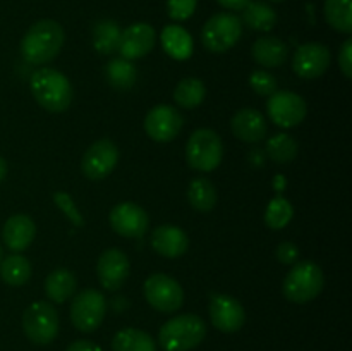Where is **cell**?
Wrapping results in <instances>:
<instances>
[{
    "label": "cell",
    "mask_w": 352,
    "mask_h": 351,
    "mask_svg": "<svg viewBox=\"0 0 352 351\" xmlns=\"http://www.w3.org/2000/svg\"><path fill=\"white\" fill-rule=\"evenodd\" d=\"M34 236H36V224L33 222L31 217L24 215V213L9 217L7 222L3 224V244L14 253L28 250L34 241Z\"/></svg>",
    "instance_id": "cell-18"
},
{
    "label": "cell",
    "mask_w": 352,
    "mask_h": 351,
    "mask_svg": "<svg viewBox=\"0 0 352 351\" xmlns=\"http://www.w3.org/2000/svg\"><path fill=\"white\" fill-rule=\"evenodd\" d=\"M284 186H285V179H284V176L277 174V181H275V189H277V191H280V189L284 188Z\"/></svg>",
    "instance_id": "cell-42"
},
{
    "label": "cell",
    "mask_w": 352,
    "mask_h": 351,
    "mask_svg": "<svg viewBox=\"0 0 352 351\" xmlns=\"http://www.w3.org/2000/svg\"><path fill=\"white\" fill-rule=\"evenodd\" d=\"M250 85L254 93L261 96H270L277 92V79L267 71H253L250 76Z\"/></svg>",
    "instance_id": "cell-35"
},
{
    "label": "cell",
    "mask_w": 352,
    "mask_h": 351,
    "mask_svg": "<svg viewBox=\"0 0 352 351\" xmlns=\"http://www.w3.org/2000/svg\"><path fill=\"white\" fill-rule=\"evenodd\" d=\"M188 200L198 212H210L217 205V189L206 178L192 179L188 189Z\"/></svg>",
    "instance_id": "cell-28"
},
{
    "label": "cell",
    "mask_w": 352,
    "mask_h": 351,
    "mask_svg": "<svg viewBox=\"0 0 352 351\" xmlns=\"http://www.w3.org/2000/svg\"><path fill=\"white\" fill-rule=\"evenodd\" d=\"M155 41H157V31L153 30V26L146 23H136L120 33L117 50L122 58L134 61L150 54L155 47Z\"/></svg>",
    "instance_id": "cell-16"
},
{
    "label": "cell",
    "mask_w": 352,
    "mask_h": 351,
    "mask_svg": "<svg viewBox=\"0 0 352 351\" xmlns=\"http://www.w3.org/2000/svg\"><path fill=\"white\" fill-rule=\"evenodd\" d=\"M131 264L129 258L119 248H109L103 251L96 264L98 281L107 291H117L129 277Z\"/></svg>",
    "instance_id": "cell-15"
},
{
    "label": "cell",
    "mask_w": 352,
    "mask_h": 351,
    "mask_svg": "<svg viewBox=\"0 0 352 351\" xmlns=\"http://www.w3.org/2000/svg\"><path fill=\"white\" fill-rule=\"evenodd\" d=\"M243 34V21L232 12H219L210 17L201 31V41L213 54L229 52Z\"/></svg>",
    "instance_id": "cell-6"
},
{
    "label": "cell",
    "mask_w": 352,
    "mask_h": 351,
    "mask_svg": "<svg viewBox=\"0 0 352 351\" xmlns=\"http://www.w3.org/2000/svg\"><path fill=\"white\" fill-rule=\"evenodd\" d=\"M206 96L205 83L198 78H184L174 89V100L182 109H196Z\"/></svg>",
    "instance_id": "cell-27"
},
{
    "label": "cell",
    "mask_w": 352,
    "mask_h": 351,
    "mask_svg": "<svg viewBox=\"0 0 352 351\" xmlns=\"http://www.w3.org/2000/svg\"><path fill=\"white\" fill-rule=\"evenodd\" d=\"M6 176H7V162H6V158L0 157V182L3 181V178H6Z\"/></svg>",
    "instance_id": "cell-41"
},
{
    "label": "cell",
    "mask_w": 352,
    "mask_h": 351,
    "mask_svg": "<svg viewBox=\"0 0 352 351\" xmlns=\"http://www.w3.org/2000/svg\"><path fill=\"white\" fill-rule=\"evenodd\" d=\"M182 124H184V119L181 112L175 107L165 105V103L153 107L144 117V131L151 140L158 143H167L177 138Z\"/></svg>",
    "instance_id": "cell-12"
},
{
    "label": "cell",
    "mask_w": 352,
    "mask_h": 351,
    "mask_svg": "<svg viewBox=\"0 0 352 351\" xmlns=\"http://www.w3.org/2000/svg\"><path fill=\"white\" fill-rule=\"evenodd\" d=\"M120 28L116 21L103 19L93 30V45L100 54H113L119 47Z\"/></svg>",
    "instance_id": "cell-30"
},
{
    "label": "cell",
    "mask_w": 352,
    "mask_h": 351,
    "mask_svg": "<svg viewBox=\"0 0 352 351\" xmlns=\"http://www.w3.org/2000/svg\"><path fill=\"white\" fill-rule=\"evenodd\" d=\"M23 330L38 346H47L58 334V313L50 301L31 303L23 313Z\"/></svg>",
    "instance_id": "cell-7"
},
{
    "label": "cell",
    "mask_w": 352,
    "mask_h": 351,
    "mask_svg": "<svg viewBox=\"0 0 352 351\" xmlns=\"http://www.w3.org/2000/svg\"><path fill=\"white\" fill-rule=\"evenodd\" d=\"M287 45L277 36L258 38L251 48L254 61L265 67H280L287 58Z\"/></svg>",
    "instance_id": "cell-21"
},
{
    "label": "cell",
    "mask_w": 352,
    "mask_h": 351,
    "mask_svg": "<svg viewBox=\"0 0 352 351\" xmlns=\"http://www.w3.org/2000/svg\"><path fill=\"white\" fill-rule=\"evenodd\" d=\"M241 21L248 28H251V30L265 33V31H270L275 28V24H277V12L267 2L251 0L243 9V19Z\"/></svg>",
    "instance_id": "cell-24"
},
{
    "label": "cell",
    "mask_w": 352,
    "mask_h": 351,
    "mask_svg": "<svg viewBox=\"0 0 352 351\" xmlns=\"http://www.w3.org/2000/svg\"><path fill=\"white\" fill-rule=\"evenodd\" d=\"M0 277L7 286H14V288L26 284L31 277L30 260L17 253L2 258V262H0Z\"/></svg>",
    "instance_id": "cell-26"
},
{
    "label": "cell",
    "mask_w": 352,
    "mask_h": 351,
    "mask_svg": "<svg viewBox=\"0 0 352 351\" xmlns=\"http://www.w3.org/2000/svg\"><path fill=\"white\" fill-rule=\"evenodd\" d=\"M109 220L112 229L124 237H141L150 224L146 210L133 202H122L113 206Z\"/></svg>",
    "instance_id": "cell-13"
},
{
    "label": "cell",
    "mask_w": 352,
    "mask_h": 351,
    "mask_svg": "<svg viewBox=\"0 0 352 351\" xmlns=\"http://www.w3.org/2000/svg\"><path fill=\"white\" fill-rule=\"evenodd\" d=\"M270 2H284V0H270Z\"/></svg>",
    "instance_id": "cell-44"
},
{
    "label": "cell",
    "mask_w": 352,
    "mask_h": 351,
    "mask_svg": "<svg viewBox=\"0 0 352 351\" xmlns=\"http://www.w3.org/2000/svg\"><path fill=\"white\" fill-rule=\"evenodd\" d=\"M162 47L175 61H186L192 55V38L188 31L177 24H168L162 31Z\"/></svg>",
    "instance_id": "cell-22"
},
{
    "label": "cell",
    "mask_w": 352,
    "mask_h": 351,
    "mask_svg": "<svg viewBox=\"0 0 352 351\" xmlns=\"http://www.w3.org/2000/svg\"><path fill=\"white\" fill-rule=\"evenodd\" d=\"M151 246L162 257L179 258L188 251L189 237L181 227L165 224L151 233Z\"/></svg>",
    "instance_id": "cell-19"
},
{
    "label": "cell",
    "mask_w": 352,
    "mask_h": 351,
    "mask_svg": "<svg viewBox=\"0 0 352 351\" xmlns=\"http://www.w3.org/2000/svg\"><path fill=\"white\" fill-rule=\"evenodd\" d=\"M31 93L38 105L48 112H64L72 102V86L67 76L50 67H41L31 76Z\"/></svg>",
    "instance_id": "cell-2"
},
{
    "label": "cell",
    "mask_w": 352,
    "mask_h": 351,
    "mask_svg": "<svg viewBox=\"0 0 352 351\" xmlns=\"http://www.w3.org/2000/svg\"><path fill=\"white\" fill-rule=\"evenodd\" d=\"M65 351H102V348H100L96 343H93V341L79 339V341H74V343H72Z\"/></svg>",
    "instance_id": "cell-39"
},
{
    "label": "cell",
    "mask_w": 352,
    "mask_h": 351,
    "mask_svg": "<svg viewBox=\"0 0 352 351\" xmlns=\"http://www.w3.org/2000/svg\"><path fill=\"white\" fill-rule=\"evenodd\" d=\"M198 0H168L167 10L170 19L186 21L195 14Z\"/></svg>",
    "instance_id": "cell-36"
},
{
    "label": "cell",
    "mask_w": 352,
    "mask_h": 351,
    "mask_svg": "<svg viewBox=\"0 0 352 351\" xmlns=\"http://www.w3.org/2000/svg\"><path fill=\"white\" fill-rule=\"evenodd\" d=\"M292 215H294V209H292L291 202L287 198H284V196H275L267 206L265 224L274 231L284 229L291 222Z\"/></svg>",
    "instance_id": "cell-32"
},
{
    "label": "cell",
    "mask_w": 352,
    "mask_h": 351,
    "mask_svg": "<svg viewBox=\"0 0 352 351\" xmlns=\"http://www.w3.org/2000/svg\"><path fill=\"white\" fill-rule=\"evenodd\" d=\"M3 258V250H2V244H0V262H2Z\"/></svg>",
    "instance_id": "cell-43"
},
{
    "label": "cell",
    "mask_w": 352,
    "mask_h": 351,
    "mask_svg": "<svg viewBox=\"0 0 352 351\" xmlns=\"http://www.w3.org/2000/svg\"><path fill=\"white\" fill-rule=\"evenodd\" d=\"M113 351H157V343L148 332L134 327L119 330L112 339Z\"/></svg>",
    "instance_id": "cell-25"
},
{
    "label": "cell",
    "mask_w": 352,
    "mask_h": 351,
    "mask_svg": "<svg viewBox=\"0 0 352 351\" xmlns=\"http://www.w3.org/2000/svg\"><path fill=\"white\" fill-rule=\"evenodd\" d=\"M267 112L274 124L289 129V127L299 126L306 119L308 105L301 95L282 89V92L272 93L267 102Z\"/></svg>",
    "instance_id": "cell-10"
},
{
    "label": "cell",
    "mask_w": 352,
    "mask_h": 351,
    "mask_svg": "<svg viewBox=\"0 0 352 351\" xmlns=\"http://www.w3.org/2000/svg\"><path fill=\"white\" fill-rule=\"evenodd\" d=\"M223 145L219 134L208 127L196 129L186 145V160L189 167L199 172H212L220 165Z\"/></svg>",
    "instance_id": "cell-5"
},
{
    "label": "cell",
    "mask_w": 352,
    "mask_h": 351,
    "mask_svg": "<svg viewBox=\"0 0 352 351\" xmlns=\"http://www.w3.org/2000/svg\"><path fill=\"white\" fill-rule=\"evenodd\" d=\"M298 257H299V250L296 248L294 243H291V241H284V243L278 244L277 248V258L280 264H294V262H298Z\"/></svg>",
    "instance_id": "cell-38"
},
{
    "label": "cell",
    "mask_w": 352,
    "mask_h": 351,
    "mask_svg": "<svg viewBox=\"0 0 352 351\" xmlns=\"http://www.w3.org/2000/svg\"><path fill=\"white\" fill-rule=\"evenodd\" d=\"M217 2L229 10H243L251 0H217Z\"/></svg>",
    "instance_id": "cell-40"
},
{
    "label": "cell",
    "mask_w": 352,
    "mask_h": 351,
    "mask_svg": "<svg viewBox=\"0 0 352 351\" xmlns=\"http://www.w3.org/2000/svg\"><path fill=\"white\" fill-rule=\"evenodd\" d=\"M143 292L151 308L162 313H174L184 303V289L170 275L157 272L144 281Z\"/></svg>",
    "instance_id": "cell-8"
},
{
    "label": "cell",
    "mask_w": 352,
    "mask_h": 351,
    "mask_svg": "<svg viewBox=\"0 0 352 351\" xmlns=\"http://www.w3.org/2000/svg\"><path fill=\"white\" fill-rule=\"evenodd\" d=\"M352 0H325V19L339 33H352Z\"/></svg>",
    "instance_id": "cell-29"
},
{
    "label": "cell",
    "mask_w": 352,
    "mask_h": 351,
    "mask_svg": "<svg viewBox=\"0 0 352 351\" xmlns=\"http://www.w3.org/2000/svg\"><path fill=\"white\" fill-rule=\"evenodd\" d=\"M117 162H119V148L112 140L103 138V140L95 141L86 150L81 160V171L85 178L91 179V181H100L116 169Z\"/></svg>",
    "instance_id": "cell-11"
},
{
    "label": "cell",
    "mask_w": 352,
    "mask_h": 351,
    "mask_svg": "<svg viewBox=\"0 0 352 351\" xmlns=\"http://www.w3.org/2000/svg\"><path fill=\"white\" fill-rule=\"evenodd\" d=\"M230 129L234 136L246 143H258L268 133L267 120L263 114L254 109H241L230 120Z\"/></svg>",
    "instance_id": "cell-20"
},
{
    "label": "cell",
    "mask_w": 352,
    "mask_h": 351,
    "mask_svg": "<svg viewBox=\"0 0 352 351\" xmlns=\"http://www.w3.org/2000/svg\"><path fill=\"white\" fill-rule=\"evenodd\" d=\"M107 78L116 88L127 89L136 81V69L126 58H113L107 65Z\"/></svg>",
    "instance_id": "cell-33"
},
{
    "label": "cell",
    "mask_w": 352,
    "mask_h": 351,
    "mask_svg": "<svg viewBox=\"0 0 352 351\" xmlns=\"http://www.w3.org/2000/svg\"><path fill=\"white\" fill-rule=\"evenodd\" d=\"M78 279L69 268H55L45 279V295L50 301L64 303L74 296Z\"/></svg>",
    "instance_id": "cell-23"
},
{
    "label": "cell",
    "mask_w": 352,
    "mask_h": 351,
    "mask_svg": "<svg viewBox=\"0 0 352 351\" xmlns=\"http://www.w3.org/2000/svg\"><path fill=\"white\" fill-rule=\"evenodd\" d=\"M107 313L105 296L96 289H82L71 305V320L81 332H93L102 326Z\"/></svg>",
    "instance_id": "cell-9"
},
{
    "label": "cell",
    "mask_w": 352,
    "mask_h": 351,
    "mask_svg": "<svg viewBox=\"0 0 352 351\" xmlns=\"http://www.w3.org/2000/svg\"><path fill=\"white\" fill-rule=\"evenodd\" d=\"M332 55L322 43H305L296 50L292 58V69L302 79H316L330 67Z\"/></svg>",
    "instance_id": "cell-14"
},
{
    "label": "cell",
    "mask_w": 352,
    "mask_h": 351,
    "mask_svg": "<svg viewBox=\"0 0 352 351\" xmlns=\"http://www.w3.org/2000/svg\"><path fill=\"white\" fill-rule=\"evenodd\" d=\"M299 145L291 134L278 133L274 134L270 140L267 141V153L277 164H289L298 157Z\"/></svg>",
    "instance_id": "cell-31"
},
{
    "label": "cell",
    "mask_w": 352,
    "mask_h": 351,
    "mask_svg": "<svg viewBox=\"0 0 352 351\" xmlns=\"http://www.w3.org/2000/svg\"><path fill=\"white\" fill-rule=\"evenodd\" d=\"M339 65L340 71L344 72L347 79L352 78V38H347L344 41L342 48H340L339 54Z\"/></svg>",
    "instance_id": "cell-37"
},
{
    "label": "cell",
    "mask_w": 352,
    "mask_h": 351,
    "mask_svg": "<svg viewBox=\"0 0 352 351\" xmlns=\"http://www.w3.org/2000/svg\"><path fill=\"white\" fill-rule=\"evenodd\" d=\"M64 28L52 19H41L34 23L21 41V55L26 62L43 65L54 61L64 47Z\"/></svg>",
    "instance_id": "cell-1"
},
{
    "label": "cell",
    "mask_w": 352,
    "mask_h": 351,
    "mask_svg": "<svg viewBox=\"0 0 352 351\" xmlns=\"http://www.w3.org/2000/svg\"><path fill=\"white\" fill-rule=\"evenodd\" d=\"M206 336V323L195 313H182L160 327L158 341L165 351H189L201 344Z\"/></svg>",
    "instance_id": "cell-3"
},
{
    "label": "cell",
    "mask_w": 352,
    "mask_h": 351,
    "mask_svg": "<svg viewBox=\"0 0 352 351\" xmlns=\"http://www.w3.org/2000/svg\"><path fill=\"white\" fill-rule=\"evenodd\" d=\"M54 202H55V205L60 209V212L64 213V215L67 217V219L71 220L76 227H85V219H82L81 212H79L78 206H76L74 200H72L67 193L55 191Z\"/></svg>",
    "instance_id": "cell-34"
},
{
    "label": "cell",
    "mask_w": 352,
    "mask_h": 351,
    "mask_svg": "<svg viewBox=\"0 0 352 351\" xmlns=\"http://www.w3.org/2000/svg\"><path fill=\"white\" fill-rule=\"evenodd\" d=\"M210 319L217 329L232 334L244 326L246 313L243 305L234 296L215 295L210 301Z\"/></svg>",
    "instance_id": "cell-17"
},
{
    "label": "cell",
    "mask_w": 352,
    "mask_h": 351,
    "mask_svg": "<svg viewBox=\"0 0 352 351\" xmlns=\"http://www.w3.org/2000/svg\"><path fill=\"white\" fill-rule=\"evenodd\" d=\"M325 286L323 270L315 262H298L284 279L282 291L292 303H308L315 299Z\"/></svg>",
    "instance_id": "cell-4"
}]
</instances>
